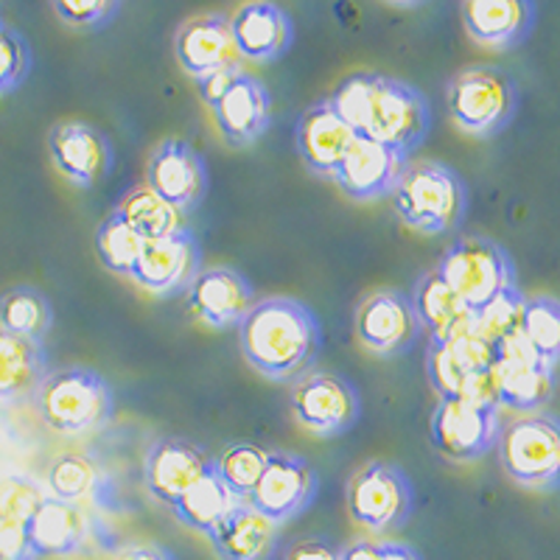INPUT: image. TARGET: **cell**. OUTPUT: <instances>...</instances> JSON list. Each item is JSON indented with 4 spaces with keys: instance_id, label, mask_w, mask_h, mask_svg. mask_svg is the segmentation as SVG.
<instances>
[{
    "instance_id": "20",
    "label": "cell",
    "mask_w": 560,
    "mask_h": 560,
    "mask_svg": "<svg viewBox=\"0 0 560 560\" xmlns=\"http://www.w3.org/2000/svg\"><path fill=\"white\" fill-rule=\"evenodd\" d=\"M409 158L401 152L376 143V140L357 138V143L348 149L345 160L339 163L334 183L339 191L353 202H373V199H389L395 183L401 177Z\"/></svg>"
},
{
    "instance_id": "10",
    "label": "cell",
    "mask_w": 560,
    "mask_h": 560,
    "mask_svg": "<svg viewBox=\"0 0 560 560\" xmlns=\"http://www.w3.org/2000/svg\"><path fill=\"white\" fill-rule=\"evenodd\" d=\"M432 446L452 463H477L497 448L502 434V409L468 401H438L429 423Z\"/></svg>"
},
{
    "instance_id": "38",
    "label": "cell",
    "mask_w": 560,
    "mask_h": 560,
    "mask_svg": "<svg viewBox=\"0 0 560 560\" xmlns=\"http://www.w3.org/2000/svg\"><path fill=\"white\" fill-rule=\"evenodd\" d=\"M54 14L73 32H102L124 12L121 0H54Z\"/></svg>"
},
{
    "instance_id": "4",
    "label": "cell",
    "mask_w": 560,
    "mask_h": 560,
    "mask_svg": "<svg viewBox=\"0 0 560 560\" xmlns=\"http://www.w3.org/2000/svg\"><path fill=\"white\" fill-rule=\"evenodd\" d=\"M522 93L516 79L493 65H468L446 84V107L465 135L490 140L516 121Z\"/></svg>"
},
{
    "instance_id": "23",
    "label": "cell",
    "mask_w": 560,
    "mask_h": 560,
    "mask_svg": "<svg viewBox=\"0 0 560 560\" xmlns=\"http://www.w3.org/2000/svg\"><path fill=\"white\" fill-rule=\"evenodd\" d=\"M459 14L474 43L490 51H513L533 34L538 7L529 0H465Z\"/></svg>"
},
{
    "instance_id": "12",
    "label": "cell",
    "mask_w": 560,
    "mask_h": 560,
    "mask_svg": "<svg viewBox=\"0 0 560 560\" xmlns=\"http://www.w3.org/2000/svg\"><path fill=\"white\" fill-rule=\"evenodd\" d=\"M319 493V477L308 459L292 452H269L267 471L247 502L278 527L303 516Z\"/></svg>"
},
{
    "instance_id": "26",
    "label": "cell",
    "mask_w": 560,
    "mask_h": 560,
    "mask_svg": "<svg viewBox=\"0 0 560 560\" xmlns=\"http://www.w3.org/2000/svg\"><path fill=\"white\" fill-rule=\"evenodd\" d=\"M497 368V345L479 337H463L454 342H429L427 376L440 401L459 398L468 378Z\"/></svg>"
},
{
    "instance_id": "46",
    "label": "cell",
    "mask_w": 560,
    "mask_h": 560,
    "mask_svg": "<svg viewBox=\"0 0 560 560\" xmlns=\"http://www.w3.org/2000/svg\"><path fill=\"white\" fill-rule=\"evenodd\" d=\"M339 560H378V541H373V538H359V541L342 547Z\"/></svg>"
},
{
    "instance_id": "25",
    "label": "cell",
    "mask_w": 560,
    "mask_h": 560,
    "mask_svg": "<svg viewBox=\"0 0 560 560\" xmlns=\"http://www.w3.org/2000/svg\"><path fill=\"white\" fill-rule=\"evenodd\" d=\"M205 538L219 560H272L280 547V527L244 499Z\"/></svg>"
},
{
    "instance_id": "43",
    "label": "cell",
    "mask_w": 560,
    "mask_h": 560,
    "mask_svg": "<svg viewBox=\"0 0 560 560\" xmlns=\"http://www.w3.org/2000/svg\"><path fill=\"white\" fill-rule=\"evenodd\" d=\"M242 70H219V73H210V77L197 79V90H199V98H202L208 107L219 102L230 90V84L236 82V77Z\"/></svg>"
},
{
    "instance_id": "41",
    "label": "cell",
    "mask_w": 560,
    "mask_h": 560,
    "mask_svg": "<svg viewBox=\"0 0 560 560\" xmlns=\"http://www.w3.org/2000/svg\"><path fill=\"white\" fill-rule=\"evenodd\" d=\"M0 560H37L28 541V527L0 518Z\"/></svg>"
},
{
    "instance_id": "7",
    "label": "cell",
    "mask_w": 560,
    "mask_h": 560,
    "mask_svg": "<svg viewBox=\"0 0 560 560\" xmlns=\"http://www.w3.org/2000/svg\"><path fill=\"white\" fill-rule=\"evenodd\" d=\"M499 463L516 485L529 490H560V418L524 415L502 427L497 443Z\"/></svg>"
},
{
    "instance_id": "31",
    "label": "cell",
    "mask_w": 560,
    "mask_h": 560,
    "mask_svg": "<svg viewBox=\"0 0 560 560\" xmlns=\"http://www.w3.org/2000/svg\"><path fill=\"white\" fill-rule=\"evenodd\" d=\"M236 502L238 499L230 493V488L222 482L217 468H213L208 477H202L194 488L185 490L183 499L172 508V513L183 527L208 535L210 529L228 516Z\"/></svg>"
},
{
    "instance_id": "37",
    "label": "cell",
    "mask_w": 560,
    "mask_h": 560,
    "mask_svg": "<svg viewBox=\"0 0 560 560\" xmlns=\"http://www.w3.org/2000/svg\"><path fill=\"white\" fill-rule=\"evenodd\" d=\"M98 468L88 454H62L48 468V488L59 502L77 504L90 490L96 488Z\"/></svg>"
},
{
    "instance_id": "11",
    "label": "cell",
    "mask_w": 560,
    "mask_h": 560,
    "mask_svg": "<svg viewBox=\"0 0 560 560\" xmlns=\"http://www.w3.org/2000/svg\"><path fill=\"white\" fill-rule=\"evenodd\" d=\"M357 339L382 359L404 357L420 337V319L415 314L412 298L401 289H376L359 303L353 317Z\"/></svg>"
},
{
    "instance_id": "19",
    "label": "cell",
    "mask_w": 560,
    "mask_h": 560,
    "mask_svg": "<svg viewBox=\"0 0 560 560\" xmlns=\"http://www.w3.org/2000/svg\"><path fill=\"white\" fill-rule=\"evenodd\" d=\"M174 57L179 68L194 79L210 77L219 70H242L236 39L230 32V18L219 12L185 20L174 34Z\"/></svg>"
},
{
    "instance_id": "36",
    "label": "cell",
    "mask_w": 560,
    "mask_h": 560,
    "mask_svg": "<svg viewBox=\"0 0 560 560\" xmlns=\"http://www.w3.org/2000/svg\"><path fill=\"white\" fill-rule=\"evenodd\" d=\"M524 303H527V298H524L518 287L499 294V298L493 300L490 306H485L482 312L477 314V319H474V337L485 339V342L490 345H499L502 339L522 331Z\"/></svg>"
},
{
    "instance_id": "15",
    "label": "cell",
    "mask_w": 560,
    "mask_h": 560,
    "mask_svg": "<svg viewBox=\"0 0 560 560\" xmlns=\"http://www.w3.org/2000/svg\"><path fill=\"white\" fill-rule=\"evenodd\" d=\"M499 404L513 412L535 415L552 398L555 368L527 345L522 331L497 345Z\"/></svg>"
},
{
    "instance_id": "6",
    "label": "cell",
    "mask_w": 560,
    "mask_h": 560,
    "mask_svg": "<svg viewBox=\"0 0 560 560\" xmlns=\"http://www.w3.org/2000/svg\"><path fill=\"white\" fill-rule=\"evenodd\" d=\"M434 272L474 314L490 306L502 292L518 287L516 264L508 249L485 236L457 238L443 253Z\"/></svg>"
},
{
    "instance_id": "21",
    "label": "cell",
    "mask_w": 560,
    "mask_h": 560,
    "mask_svg": "<svg viewBox=\"0 0 560 560\" xmlns=\"http://www.w3.org/2000/svg\"><path fill=\"white\" fill-rule=\"evenodd\" d=\"M210 113L230 149H247L258 143L272 124V96L261 79L242 70Z\"/></svg>"
},
{
    "instance_id": "39",
    "label": "cell",
    "mask_w": 560,
    "mask_h": 560,
    "mask_svg": "<svg viewBox=\"0 0 560 560\" xmlns=\"http://www.w3.org/2000/svg\"><path fill=\"white\" fill-rule=\"evenodd\" d=\"M32 65L34 57L28 39L0 20V96L26 82Z\"/></svg>"
},
{
    "instance_id": "9",
    "label": "cell",
    "mask_w": 560,
    "mask_h": 560,
    "mask_svg": "<svg viewBox=\"0 0 560 560\" xmlns=\"http://www.w3.org/2000/svg\"><path fill=\"white\" fill-rule=\"evenodd\" d=\"M292 415L314 438H342L362 418V395L350 378L319 370L306 373L292 387Z\"/></svg>"
},
{
    "instance_id": "22",
    "label": "cell",
    "mask_w": 560,
    "mask_h": 560,
    "mask_svg": "<svg viewBox=\"0 0 560 560\" xmlns=\"http://www.w3.org/2000/svg\"><path fill=\"white\" fill-rule=\"evenodd\" d=\"M230 32L238 57L249 62H278L294 45V20L278 3L253 0L230 14Z\"/></svg>"
},
{
    "instance_id": "33",
    "label": "cell",
    "mask_w": 560,
    "mask_h": 560,
    "mask_svg": "<svg viewBox=\"0 0 560 560\" xmlns=\"http://www.w3.org/2000/svg\"><path fill=\"white\" fill-rule=\"evenodd\" d=\"M269 452L272 448L255 446V443H230L222 452L213 457V468L222 477V482L228 485L230 493L244 502L249 499V493L255 490V485L261 482L264 471H267Z\"/></svg>"
},
{
    "instance_id": "1",
    "label": "cell",
    "mask_w": 560,
    "mask_h": 560,
    "mask_svg": "<svg viewBox=\"0 0 560 560\" xmlns=\"http://www.w3.org/2000/svg\"><path fill=\"white\" fill-rule=\"evenodd\" d=\"M323 102L357 132V138L376 140L404 158H412L432 129L429 98L415 84L373 70L345 77Z\"/></svg>"
},
{
    "instance_id": "34",
    "label": "cell",
    "mask_w": 560,
    "mask_h": 560,
    "mask_svg": "<svg viewBox=\"0 0 560 560\" xmlns=\"http://www.w3.org/2000/svg\"><path fill=\"white\" fill-rule=\"evenodd\" d=\"M522 337L547 364H560V300L549 294L527 298L522 317Z\"/></svg>"
},
{
    "instance_id": "13",
    "label": "cell",
    "mask_w": 560,
    "mask_h": 560,
    "mask_svg": "<svg viewBox=\"0 0 560 560\" xmlns=\"http://www.w3.org/2000/svg\"><path fill=\"white\" fill-rule=\"evenodd\" d=\"M147 188L179 213H191L205 202L210 188V172L202 154L183 138L160 140L149 154Z\"/></svg>"
},
{
    "instance_id": "5",
    "label": "cell",
    "mask_w": 560,
    "mask_h": 560,
    "mask_svg": "<svg viewBox=\"0 0 560 560\" xmlns=\"http://www.w3.org/2000/svg\"><path fill=\"white\" fill-rule=\"evenodd\" d=\"M45 427L59 434H84L107 427L115 415L113 384L93 368H62L45 376L34 393Z\"/></svg>"
},
{
    "instance_id": "18",
    "label": "cell",
    "mask_w": 560,
    "mask_h": 560,
    "mask_svg": "<svg viewBox=\"0 0 560 560\" xmlns=\"http://www.w3.org/2000/svg\"><path fill=\"white\" fill-rule=\"evenodd\" d=\"M258 303L253 280L233 267H205L185 292V306L210 328H238L249 308Z\"/></svg>"
},
{
    "instance_id": "8",
    "label": "cell",
    "mask_w": 560,
    "mask_h": 560,
    "mask_svg": "<svg viewBox=\"0 0 560 560\" xmlns=\"http://www.w3.org/2000/svg\"><path fill=\"white\" fill-rule=\"evenodd\" d=\"M350 518L373 535H393L407 527L415 513V485L401 465L370 459L348 482Z\"/></svg>"
},
{
    "instance_id": "35",
    "label": "cell",
    "mask_w": 560,
    "mask_h": 560,
    "mask_svg": "<svg viewBox=\"0 0 560 560\" xmlns=\"http://www.w3.org/2000/svg\"><path fill=\"white\" fill-rule=\"evenodd\" d=\"M143 244L147 242L124 219L115 217V213H109L96 230L98 261L104 264V269H109L115 275H124V278H132L135 264H138L140 253H143Z\"/></svg>"
},
{
    "instance_id": "30",
    "label": "cell",
    "mask_w": 560,
    "mask_h": 560,
    "mask_svg": "<svg viewBox=\"0 0 560 560\" xmlns=\"http://www.w3.org/2000/svg\"><path fill=\"white\" fill-rule=\"evenodd\" d=\"M113 213L124 219L143 242H158V238H168L179 233V230H185L183 213L168 202H163L147 185L124 194Z\"/></svg>"
},
{
    "instance_id": "14",
    "label": "cell",
    "mask_w": 560,
    "mask_h": 560,
    "mask_svg": "<svg viewBox=\"0 0 560 560\" xmlns=\"http://www.w3.org/2000/svg\"><path fill=\"white\" fill-rule=\"evenodd\" d=\"M202 269L199 238L194 236V230L185 228L168 238L143 244V253H140L129 280L154 298H177L191 289Z\"/></svg>"
},
{
    "instance_id": "44",
    "label": "cell",
    "mask_w": 560,
    "mask_h": 560,
    "mask_svg": "<svg viewBox=\"0 0 560 560\" xmlns=\"http://www.w3.org/2000/svg\"><path fill=\"white\" fill-rule=\"evenodd\" d=\"M113 560H177L172 549L160 547V544H127L115 552Z\"/></svg>"
},
{
    "instance_id": "28",
    "label": "cell",
    "mask_w": 560,
    "mask_h": 560,
    "mask_svg": "<svg viewBox=\"0 0 560 560\" xmlns=\"http://www.w3.org/2000/svg\"><path fill=\"white\" fill-rule=\"evenodd\" d=\"M90 522L79 504L48 497L28 524V541L37 558H68L84 547Z\"/></svg>"
},
{
    "instance_id": "32",
    "label": "cell",
    "mask_w": 560,
    "mask_h": 560,
    "mask_svg": "<svg viewBox=\"0 0 560 560\" xmlns=\"http://www.w3.org/2000/svg\"><path fill=\"white\" fill-rule=\"evenodd\" d=\"M54 325V306L37 287H12L0 294V331L43 342Z\"/></svg>"
},
{
    "instance_id": "2",
    "label": "cell",
    "mask_w": 560,
    "mask_h": 560,
    "mask_svg": "<svg viewBox=\"0 0 560 560\" xmlns=\"http://www.w3.org/2000/svg\"><path fill=\"white\" fill-rule=\"evenodd\" d=\"M238 348L249 368L269 382H300L323 353V325L303 300L258 298L238 325Z\"/></svg>"
},
{
    "instance_id": "42",
    "label": "cell",
    "mask_w": 560,
    "mask_h": 560,
    "mask_svg": "<svg viewBox=\"0 0 560 560\" xmlns=\"http://www.w3.org/2000/svg\"><path fill=\"white\" fill-rule=\"evenodd\" d=\"M342 547L325 535H308V538H300L292 547L287 549L283 560H339Z\"/></svg>"
},
{
    "instance_id": "24",
    "label": "cell",
    "mask_w": 560,
    "mask_h": 560,
    "mask_svg": "<svg viewBox=\"0 0 560 560\" xmlns=\"http://www.w3.org/2000/svg\"><path fill=\"white\" fill-rule=\"evenodd\" d=\"M353 143H357V132L325 102L312 104L300 113L298 127H294V147L303 166L317 177L331 179Z\"/></svg>"
},
{
    "instance_id": "3",
    "label": "cell",
    "mask_w": 560,
    "mask_h": 560,
    "mask_svg": "<svg viewBox=\"0 0 560 560\" xmlns=\"http://www.w3.org/2000/svg\"><path fill=\"white\" fill-rule=\"evenodd\" d=\"M389 205L407 228L423 236H443L457 230L468 213V185L443 160H409Z\"/></svg>"
},
{
    "instance_id": "45",
    "label": "cell",
    "mask_w": 560,
    "mask_h": 560,
    "mask_svg": "<svg viewBox=\"0 0 560 560\" xmlns=\"http://www.w3.org/2000/svg\"><path fill=\"white\" fill-rule=\"evenodd\" d=\"M378 560H427V558L404 541H378Z\"/></svg>"
},
{
    "instance_id": "27",
    "label": "cell",
    "mask_w": 560,
    "mask_h": 560,
    "mask_svg": "<svg viewBox=\"0 0 560 560\" xmlns=\"http://www.w3.org/2000/svg\"><path fill=\"white\" fill-rule=\"evenodd\" d=\"M409 298H412L415 314H418L423 337L429 342H454V339L471 337L474 334L477 314L440 280L434 269L420 275Z\"/></svg>"
},
{
    "instance_id": "40",
    "label": "cell",
    "mask_w": 560,
    "mask_h": 560,
    "mask_svg": "<svg viewBox=\"0 0 560 560\" xmlns=\"http://www.w3.org/2000/svg\"><path fill=\"white\" fill-rule=\"evenodd\" d=\"M45 499L48 497L43 493V488L37 482H32V479H7V482H0V518L28 527L32 518L37 516V510L43 508Z\"/></svg>"
},
{
    "instance_id": "29",
    "label": "cell",
    "mask_w": 560,
    "mask_h": 560,
    "mask_svg": "<svg viewBox=\"0 0 560 560\" xmlns=\"http://www.w3.org/2000/svg\"><path fill=\"white\" fill-rule=\"evenodd\" d=\"M48 373L51 370L43 342L0 331V401L34 395Z\"/></svg>"
},
{
    "instance_id": "17",
    "label": "cell",
    "mask_w": 560,
    "mask_h": 560,
    "mask_svg": "<svg viewBox=\"0 0 560 560\" xmlns=\"http://www.w3.org/2000/svg\"><path fill=\"white\" fill-rule=\"evenodd\" d=\"M213 471V457L185 438H158L143 459V485L154 502L174 508L188 488Z\"/></svg>"
},
{
    "instance_id": "16",
    "label": "cell",
    "mask_w": 560,
    "mask_h": 560,
    "mask_svg": "<svg viewBox=\"0 0 560 560\" xmlns=\"http://www.w3.org/2000/svg\"><path fill=\"white\" fill-rule=\"evenodd\" d=\"M54 166L77 188H96L115 166L113 140L104 129L88 121H59L48 132Z\"/></svg>"
}]
</instances>
